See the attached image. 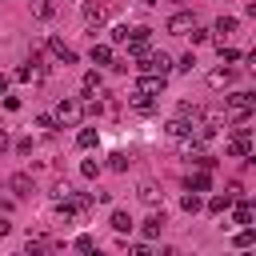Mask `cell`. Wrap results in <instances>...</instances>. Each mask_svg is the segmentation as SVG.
Listing matches in <instances>:
<instances>
[{"instance_id":"6da1fadb","label":"cell","mask_w":256,"mask_h":256,"mask_svg":"<svg viewBox=\"0 0 256 256\" xmlns=\"http://www.w3.org/2000/svg\"><path fill=\"white\" fill-rule=\"evenodd\" d=\"M252 112H256V96H252V92H232V96L224 100V116H228V124H244Z\"/></svg>"},{"instance_id":"7a4b0ae2","label":"cell","mask_w":256,"mask_h":256,"mask_svg":"<svg viewBox=\"0 0 256 256\" xmlns=\"http://www.w3.org/2000/svg\"><path fill=\"white\" fill-rule=\"evenodd\" d=\"M52 120H56V124H64V128H76V124L84 120V108H80V100H72V96H64V100L56 104V112H52Z\"/></svg>"},{"instance_id":"3957f363","label":"cell","mask_w":256,"mask_h":256,"mask_svg":"<svg viewBox=\"0 0 256 256\" xmlns=\"http://www.w3.org/2000/svg\"><path fill=\"white\" fill-rule=\"evenodd\" d=\"M136 68H140L144 76H168V72H172V60H168L164 52H144V56L136 60Z\"/></svg>"},{"instance_id":"277c9868","label":"cell","mask_w":256,"mask_h":256,"mask_svg":"<svg viewBox=\"0 0 256 256\" xmlns=\"http://www.w3.org/2000/svg\"><path fill=\"white\" fill-rule=\"evenodd\" d=\"M224 148H228V156H252V136H248V128H236Z\"/></svg>"},{"instance_id":"5b68a950","label":"cell","mask_w":256,"mask_h":256,"mask_svg":"<svg viewBox=\"0 0 256 256\" xmlns=\"http://www.w3.org/2000/svg\"><path fill=\"white\" fill-rule=\"evenodd\" d=\"M192 28H196V16H192V12H172V16H168V32H172V36H188Z\"/></svg>"},{"instance_id":"8992f818","label":"cell","mask_w":256,"mask_h":256,"mask_svg":"<svg viewBox=\"0 0 256 256\" xmlns=\"http://www.w3.org/2000/svg\"><path fill=\"white\" fill-rule=\"evenodd\" d=\"M164 92V76H140L136 80V100H148V96H160Z\"/></svg>"},{"instance_id":"52a82bcc","label":"cell","mask_w":256,"mask_h":256,"mask_svg":"<svg viewBox=\"0 0 256 256\" xmlns=\"http://www.w3.org/2000/svg\"><path fill=\"white\" fill-rule=\"evenodd\" d=\"M8 192L24 200V196H32V192H36V184H32V176H28V172H12V176H8Z\"/></svg>"},{"instance_id":"ba28073f","label":"cell","mask_w":256,"mask_h":256,"mask_svg":"<svg viewBox=\"0 0 256 256\" xmlns=\"http://www.w3.org/2000/svg\"><path fill=\"white\" fill-rule=\"evenodd\" d=\"M48 52H52V60H60V64H76V52H72L60 36H52V40H48Z\"/></svg>"},{"instance_id":"9c48e42d","label":"cell","mask_w":256,"mask_h":256,"mask_svg":"<svg viewBox=\"0 0 256 256\" xmlns=\"http://www.w3.org/2000/svg\"><path fill=\"white\" fill-rule=\"evenodd\" d=\"M104 20H108V8H104V4H96V0H88V4H84V24H88V28H96V24H104Z\"/></svg>"},{"instance_id":"30bf717a","label":"cell","mask_w":256,"mask_h":256,"mask_svg":"<svg viewBox=\"0 0 256 256\" xmlns=\"http://www.w3.org/2000/svg\"><path fill=\"white\" fill-rule=\"evenodd\" d=\"M232 80H236L232 68H216V72H208V88H228Z\"/></svg>"},{"instance_id":"8fae6325","label":"cell","mask_w":256,"mask_h":256,"mask_svg":"<svg viewBox=\"0 0 256 256\" xmlns=\"http://www.w3.org/2000/svg\"><path fill=\"white\" fill-rule=\"evenodd\" d=\"M164 232V212H152L148 220H144V240H156Z\"/></svg>"},{"instance_id":"7c38bea8","label":"cell","mask_w":256,"mask_h":256,"mask_svg":"<svg viewBox=\"0 0 256 256\" xmlns=\"http://www.w3.org/2000/svg\"><path fill=\"white\" fill-rule=\"evenodd\" d=\"M208 188H212V176H208V172H192V176H188V192L200 196V192H208Z\"/></svg>"},{"instance_id":"4fadbf2b","label":"cell","mask_w":256,"mask_h":256,"mask_svg":"<svg viewBox=\"0 0 256 256\" xmlns=\"http://www.w3.org/2000/svg\"><path fill=\"white\" fill-rule=\"evenodd\" d=\"M136 196H140L144 204H160V188H156L152 180H140V188H136Z\"/></svg>"},{"instance_id":"5bb4252c","label":"cell","mask_w":256,"mask_h":256,"mask_svg":"<svg viewBox=\"0 0 256 256\" xmlns=\"http://www.w3.org/2000/svg\"><path fill=\"white\" fill-rule=\"evenodd\" d=\"M108 224H112V232H120V236H124V232H132V216H128V212H124V208H116V212H112V220H108Z\"/></svg>"},{"instance_id":"9a60e30c","label":"cell","mask_w":256,"mask_h":256,"mask_svg":"<svg viewBox=\"0 0 256 256\" xmlns=\"http://www.w3.org/2000/svg\"><path fill=\"white\" fill-rule=\"evenodd\" d=\"M212 32H216V36H220V40H216V44H224V36H232V32H236V16H220V20H216V28H212Z\"/></svg>"},{"instance_id":"2e32d148","label":"cell","mask_w":256,"mask_h":256,"mask_svg":"<svg viewBox=\"0 0 256 256\" xmlns=\"http://www.w3.org/2000/svg\"><path fill=\"white\" fill-rule=\"evenodd\" d=\"M76 144H80V148H96V144H100V132H96V128H80V132H76Z\"/></svg>"},{"instance_id":"e0dca14e","label":"cell","mask_w":256,"mask_h":256,"mask_svg":"<svg viewBox=\"0 0 256 256\" xmlns=\"http://www.w3.org/2000/svg\"><path fill=\"white\" fill-rule=\"evenodd\" d=\"M168 136H176V140H184V136H192V124H188V120H180V116H176V120H172V124H168Z\"/></svg>"},{"instance_id":"ac0fdd59","label":"cell","mask_w":256,"mask_h":256,"mask_svg":"<svg viewBox=\"0 0 256 256\" xmlns=\"http://www.w3.org/2000/svg\"><path fill=\"white\" fill-rule=\"evenodd\" d=\"M236 224H244V228H248V224H252V204H248V200H244V196H240V200H236Z\"/></svg>"},{"instance_id":"d6986e66","label":"cell","mask_w":256,"mask_h":256,"mask_svg":"<svg viewBox=\"0 0 256 256\" xmlns=\"http://www.w3.org/2000/svg\"><path fill=\"white\" fill-rule=\"evenodd\" d=\"M92 64H112V48L108 44H92Z\"/></svg>"},{"instance_id":"ffe728a7","label":"cell","mask_w":256,"mask_h":256,"mask_svg":"<svg viewBox=\"0 0 256 256\" xmlns=\"http://www.w3.org/2000/svg\"><path fill=\"white\" fill-rule=\"evenodd\" d=\"M100 88H104V76H100L96 68H92V72H84V92H100Z\"/></svg>"},{"instance_id":"44dd1931","label":"cell","mask_w":256,"mask_h":256,"mask_svg":"<svg viewBox=\"0 0 256 256\" xmlns=\"http://www.w3.org/2000/svg\"><path fill=\"white\" fill-rule=\"evenodd\" d=\"M228 208H232V196H228V192H224V196H212V200H208V212H216V216H220V212H228Z\"/></svg>"},{"instance_id":"7402d4cb","label":"cell","mask_w":256,"mask_h":256,"mask_svg":"<svg viewBox=\"0 0 256 256\" xmlns=\"http://www.w3.org/2000/svg\"><path fill=\"white\" fill-rule=\"evenodd\" d=\"M68 196H72V184H68V180H56V184H52V200H60V204H64Z\"/></svg>"},{"instance_id":"603a6c76","label":"cell","mask_w":256,"mask_h":256,"mask_svg":"<svg viewBox=\"0 0 256 256\" xmlns=\"http://www.w3.org/2000/svg\"><path fill=\"white\" fill-rule=\"evenodd\" d=\"M180 208H184V212H200V208H204V200H200L196 192H188V196L180 200Z\"/></svg>"},{"instance_id":"cb8c5ba5","label":"cell","mask_w":256,"mask_h":256,"mask_svg":"<svg viewBox=\"0 0 256 256\" xmlns=\"http://www.w3.org/2000/svg\"><path fill=\"white\" fill-rule=\"evenodd\" d=\"M252 240H256V236H252V228H240V232H236V248H240V252H248V248H252Z\"/></svg>"},{"instance_id":"d4e9b609","label":"cell","mask_w":256,"mask_h":256,"mask_svg":"<svg viewBox=\"0 0 256 256\" xmlns=\"http://www.w3.org/2000/svg\"><path fill=\"white\" fill-rule=\"evenodd\" d=\"M128 36H132L128 24H116V28H112V44H128Z\"/></svg>"},{"instance_id":"484cf974","label":"cell","mask_w":256,"mask_h":256,"mask_svg":"<svg viewBox=\"0 0 256 256\" xmlns=\"http://www.w3.org/2000/svg\"><path fill=\"white\" fill-rule=\"evenodd\" d=\"M216 52H220V60H224V64H236V60H240V52H236V48H228V44H216Z\"/></svg>"},{"instance_id":"4316f807","label":"cell","mask_w":256,"mask_h":256,"mask_svg":"<svg viewBox=\"0 0 256 256\" xmlns=\"http://www.w3.org/2000/svg\"><path fill=\"white\" fill-rule=\"evenodd\" d=\"M108 168H112V172H124V168H128V156H124V152H112V156H108Z\"/></svg>"},{"instance_id":"83f0119b","label":"cell","mask_w":256,"mask_h":256,"mask_svg":"<svg viewBox=\"0 0 256 256\" xmlns=\"http://www.w3.org/2000/svg\"><path fill=\"white\" fill-rule=\"evenodd\" d=\"M80 172H84L88 180H96V176H100V160H96V156H92V160H84V164H80Z\"/></svg>"},{"instance_id":"f1b7e54d","label":"cell","mask_w":256,"mask_h":256,"mask_svg":"<svg viewBox=\"0 0 256 256\" xmlns=\"http://www.w3.org/2000/svg\"><path fill=\"white\" fill-rule=\"evenodd\" d=\"M92 248H96V244H92V236H76V252H80V256H88Z\"/></svg>"},{"instance_id":"f546056e","label":"cell","mask_w":256,"mask_h":256,"mask_svg":"<svg viewBox=\"0 0 256 256\" xmlns=\"http://www.w3.org/2000/svg\"><path fill=\"white\" fill-rule=\"evenodd\" d=\"M128 256H152V244H148V240H140V244H132V248H128Z\"/></svg>"},{"instance_id":"4dcf8cb0","label":"cell","mask_w":256,"mask_h":256,"mask_svg":"<svg viewBox=\"0 0 256 256\" xmlns=\"http://www.w3.org/2000/svg\"><path fill=\"white\" fill-rule=\"evenodd\" d=\"M176 68H180V72H192V68H196V56H192V52H184V56H180V64H176Z\"/></svg>"},{"instance_id":"1f68e13d","label":"cell","mask_w":256,"mask_h":256,"mask_svg":"<svg viewBox=\"0 0 256 256\" xmlns=\"http://www.w3.org/2000/svg\"><path fill=\"white\" fill-rule=\"evenodd\" d=\"M16 152L28 156V152H32V136H20V140H16Z\"/></svg>"},{"instance_id":"d6a6232c","label":"cell","mask_w":256,"mask_h":256,"mask_svg":"<svg viewBox=\"0 0 256 256\" xmlns=\"http://www.w3.org/2000/svg\"><path fill=\"white\" fill-rule=\"evenodd\" d=\"M32 8H36V16H52V4H48V0H36Z\"/></svg>"},{"instance_id":"836d02e7","label":"cell","mask_w":256,"mask_h":256,"mask_svg":"<svg viewBox=\"0 0 256 256\" xmlns=\"http://www.w3.org/2000/svg\"><path fill=\"white\" fill-rule=\"evenodd\" d=\"M188 36H192V44H204V40H208V32H204V28H192Z\"/></svg>"},{"instance_id":"e575fe53","label":"cell","mask_w":256,"mask_h":256,"mask_svg":"<svg viewBox=\"0 0 256 256\" xmlns=\"http://www.w3.org/2000/svg\"><path fill=\"white\" fill-rule=\"evenodd\" d=\"M152 256H180V248H172V244H164L160 252H152Z\"/></svg>"},{"instance_id":"d590c367","label":"cell","mask_w":256,"mask_h":256,"mask_svg":"<svg viewBox=\"0 0 256 256\" xmlns=\"http://www.w3.org/2000/svg\"><path fill=\"white\" fill-rule=\"evenodd\" d=\"M8 212H12V200H8V196H0V216H8Z\"/></svg>"},{"instance_id":"8d00e7d4","label":"cell","mask_w":256,"mask_h":256,"mask_svg":"<svg viewBox=\"0 0 256 256\" xmlns=\"http://www.w3.org/2000/svg\"><path fill=\"white\" fill-rule=\"evenodd\" d=\"M8 228H12V224H8V216H0V240L8 236Z\"/></svg>"},{"instance_id":"74e56055","label":"cell","mask_w":256,"mask_h":256,"mask_svg":"<svg viewBox=\"0 0 256 256\" xmlns=\"http://www.w3.org/2000/svg\"><path fill=\"white\" fill-rule=\"evenodd\" d=\"M4 148H8V132L0 128V152H4Z\"/></svg>"},{"instance_id":"f35d334b","label":"cell","mask_w":256,"mask_h":256,"mask_svg":"<svg viewBox=\"0 0 256 256\" xmlns=\"http://www.w3.org/2000/svg\"><path fill=\"white\" fill-rule=\"evenodd\" d=\"M136 4H140V8H152V4H156V0H136Z\"/></svg>"},{"instance_id":"ab89813d","label":"cell","mask_w":256,"mask_h":256,"mask_svg":"<svg viewBox=\"0 0 256 256\" xmlns=\"http://www.w3.org/2000/svg\"><path fill=\"white\" fill-rule=\"evenodd\" d=\"M4 88H8V76H4V72H0V92H4Z\"/></svg>"},{"instance_id":"60d3db41","label":"cell","mask_w":256,"mask_h":256,"mask_svg":"<svg viewBox=\"0 0 256 256\" xmlns=\"http://www.w3.org/2000/svg\"><path fill=\"white\" fill-rule=\"evenodd\" d=\"M88 256H100V248H92V252H88Z\"/></svg>"},{"instance_id":"b9f144b4","label":"cell","mask_w":256,"mask_h":256,"mask_svg":"<svg viewBox=\"0 0 256 256\" xmlns=\"http://www.w3.org/2000/svg\"><path fill=\"white\" fill-rule=\"evenodd\" d=\"M244 256H252V252H244Z\"/></svg>"},{"instance_id":"7bdbcfd3","label":"cell","mask_w":256,"mask_h":256,"mask_svg":"<svg viewBox=\"0 0 256 256\" xmlns=\"http://www.w3.org/2000/svg\"><path fill=\"white\" fill-rule=\"evenodd\" d=\"M20 256H24V252H20Z\"/></svg>"},{"instance_id":"ee69618b","label":"cell","mask_w":256,"mask_h":256,"mask_svg":"<svg viewBox=\"0 0 256 256\" xmlns=\"http://www.w3.org/2000/svg\"><path fill=\"white\" fill-rule=\"evenodd\" d=\"M176 4H180V0H176Z\"/></svg>"}]
</instances>
